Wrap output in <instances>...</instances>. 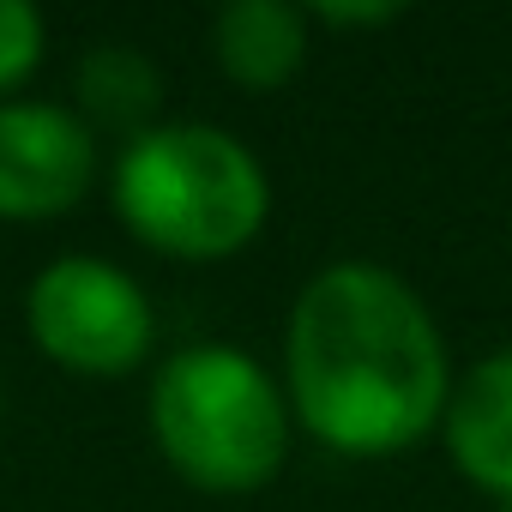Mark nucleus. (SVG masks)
Segmentation results:
<instances>
[{
    "label": "nucleus",
    "instance_id": "nucleus-10",
    "mask_svg": "<svg viewBox=\"0 0 512 512\" xmlns=\"http://www.w3.org/2000/svg\"><path fill=\"white\" fill-rule=\"evenodd\" d=\"M308 19L320 31H380V25H398L404 7L398 0H314Z\"/></svg>",
    "mask_w": 512,
    "mask_h": 512
},
{
    "label": "nucleus",
    "instance_id": "nucleus-8",
    "mask_svg": "<svg viewBox=\"0 0 512 512\" xmlns=\"http://www.w3.org/2000/svg\"><path fill=\"white\" fill-rule=\"evenodd\" d=\"M73 109L91 133H115L127 145L163 115V67L139 43H97L73 67Z\"/></svg>",
    "mask_w": 512,
    "mask_h": 512
},
{
    "label": "nucleus",
    "instance_id": "nucleus-11",
    "mask_svg": "<svg viewBox=\"0 0 512 512\" xmlns=\"http://www.w3.org/2000/svg\"><path fill=\"white\" fill-rule=\"evenodd\" d=\"M494 512H512V500H494Z\"/></svg>",
    "mask_w": 512,
    "mask_h": 512
},
{
    "label": "nucleus",
    "instance_id": "nucleus-1",
    "mask_svg": "<svg viewBox=\"0 0 512 512\" xmlns=\"http://www.w3.org/2000/svg\"><path fill=\"white\" fill-rule=\"evenodd\" d=\"M452 356L422 290L374 260L320 266L284 326V398L326 452L380 464L440 434Z\"/></svg>",
    "mask_w": 512,
    "mask_h": 512
},
{
    "label": "nucleus",
    "instance_id": "nucleus-7",
    "mask_svg": "<svg viewBox=\"0 0 512 512\" xmlns=\"http://www.w3.org/2000/svg\"><path fill=\"white\" fill-rule=\"evenodd\" d=\"M211 61L241 91H284L314 55V19L290 0H229L211 13Z\"/></svg>",
    "mask_w": 512,
    "mask_h": 512
},
{
    "label": "nucleus",
    "instance_id": "nucleus-2",
    "mask_svg": "<svg viewBox=\"0 0 512 512\" xmlns=\"http://www.w3.org/2000/svg\"><path fill=\"white\" fill-rule=\"evenodd\" d=\"M109 211L163 260L217 266L272 223V175L241 133L211 121H157L109 163Z\"/></svg>",
    "mask_w": 512,
    "mask_h": 512
},
{
    "label": "nucleus",
    "instance_id": "nucleus-5",
    "mask_svg": "<svg viewBox=\"0 0 512 512\" xmlns=\"http://www.w3.org/2000/svg\"><path fill=\"white\" fill-rule=\"evenodd\" d=\"M97 133L73 103L13 97L0 103V223L67 217L97 187Z\"/></svg>",
    "mask_w": 512,
    "mask_h": 512
},
{
    "label": "nucleus",
    "instance_id": "nucleus-9",
    "mask_svg": "<svg viewBox=\"0 0 512 512\" xmlns=\"http://www.w3.org/2000/svg\"><path fill=\"white\" fill-rule=\"evenodd\" d=\"M49 55V19L31 0H0V103H13Z\"/></svg>",
    "mask_w": 512,
    "mask_h": 512
},
{
    "label": "nucleus",
    "instance_id": "nucleus-4",
    "mask_svg": "<svg viewBox=\"0 0 512 512\" xmlns=\"http://www.w3.org/2000/svg\"><path fill=\"white\" fill-rule=\"evenodd\" d=\"M25 326L31 344L79 380H121L157 344V308L145 284L103 253L49 260L25 290Z\"/></svg>",
    "mask_w": 512,
    "mask_h": 512
},
{
    "label": "nucleus",
    "instance_id": "nucleus-3",
    "mask_svg": "<svg viewBox=\"0 0 512 512\" xmlns=\"http://www.w3.org/2000/svg\"><path fill=\"white\" fill-rule=\"evenodd\" d=\"M145 428L157 458L199 494L241 500L278 482L290 464L296 416L284 380L241 344L205 338L157 362L145 392Z\"/></svg>",
    "mask_w": 512,
    "mask_h": 512
},
{
    "label": "nucleus",
    "instance_id": "nucleus-6",
    "mask_svg": "<svg viewBox=\"0 0 512 512\" xmlns=\"http://www.w3.org/2000/svg\"><path fill=\"white\" fill-rule=\"evenodd\" d=\"M440 446L464 482L488 500H512V344L476 356L446 398Z\"/></svg>",
    "mask_w": 512,
    "mask_h": 512
}]
</instances>
